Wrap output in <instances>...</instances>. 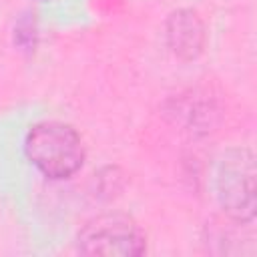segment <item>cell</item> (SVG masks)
Wrapping results in <instances>:
<instances>
[{"label":"cell","instance_id":"cell-1","mask_svg":"<svg viewBox=\"0 0 257 257\" xmlns=\"http://www.w3.org/2000/svg\"><path fill=\"white\" fill-rule=\"evenodd\" d=\"M28 161L50 179H66L74 175L84 161V147L78 133L56 120L38 122L26 135Z\"/></svg>","mask_w":257,"mask_h":257},{"label":"cell","instance_id":"cell-2","mask_svg":"<svg viewBox=\"0 0 257 257\" xmlns=\"http://www.w3.org/2000/svg\"><path fill=\"white\" fill-rule=\"evenodd\" d=\"M217 199L235 221L255 217V161L247 149H231L217 169Z\"/></svg>","mask_w":257,"mask_h":257},{"label":"cell","instance_id":"cell-3","mask_svg":"<svg viewBox=\"0 0 257 257\" xmlns=\"http://www.w3.org/2000/svg\"><path fill=\"white\" fill-rule=\"evenodd\" d=\"M78 249L86 255H141L145 251V239L131 221L102 217L80 231Z\"/></svg>","mask_w":257,"mask_h":257},{"label":"cell","instance_id":"cell-4","mask_svg":"<svg viewBox=\"0 0 257 257\" xmlns=\"http://www.w3.org/2000/svg\"><path fill=\"white\" fill-rule=\"evenodd\" d=\"M167 38L177 56L185 60L197 58L205 44V28L201 18L193 10L173 12L167 20Z\"/></svg>","mask_w":257,"mask_h":257}]
</instances>
